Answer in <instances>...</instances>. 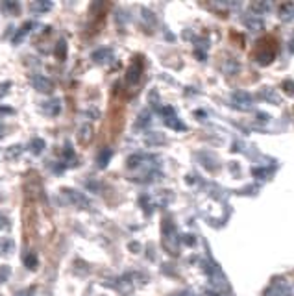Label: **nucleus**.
Returning <instances> with one entry per match:
<instances>
[{"mask_svg":"<svg viewBox=\"0 0 294 296\" xmlns=\"http://www.w3.org/2000/svg\"><path fill=\"white\" fill-rule=\"evenodd\" d=\"M22 150L24 148L20 147V145H13V147H10L6 152H4V158L8 159V161H13V159H17L22 154Z\"/></svg>","mask_w":294,"mask_h":296,"instance_id":"6","label":"nucleus"},{"mask_svg":"<svg viewBox=\"0 0 294 296\" xmlns=\"http://www.w3.org/2000/svg\"><path fill=\"white\" fill-rule=\"evenodd\" d=\"M10 266H2V268H0V283H2V281H6V280H8V276H10Z\"/></svg>","mask_w":294,"mask_h":296,"instance_id":"18","label":"nucleus"},{"mask_svg":"<svg viewBox=\"0 0 294 296\" xmlns=\"http://www.w3.org/2000/svg\"><path fill=\"white\" fill-rule=\"evenodd\" d=\"M165 122H167V126H170V128H174V130H183V124H181V122H180V120H178L176 117H167L165 118Z\"/></svg>","mask_w":294,"mask_h":296,"instance_id":"16","label":"nucleus"},{"mask_svg":"<svg viewBox=\"0 0 294 296\" xmlns=\"http://www.w3.org/2000/svg\"><path fill=\"white\" fill-rule=\"evenodd\" d=\"M22 261H24V265H26V268H28V270H35V268H37V265H39V261H37V256H35L33 252H28V254H24Z\"/></svg>","mask_w":294,"mask_h":296,"instance_id":"7","label":"nucleus"},{"mask_svg":"<svg viewBox=\"0 0 294 296\" xmlns=\"http://www.w3.org/2000/svg\"><path fill=\"white\" fill-rule=\"evenodd\" d=\"M30 8L35 11V13H47L52 8V2H32Z\"/></svg>","mask_w":294,"mask_h":296,"instance_id":"9","label":"nucleus"},{"mask_svg":"<svg viewBox=\"0 0 294 296\" xmlns=\"http://www.w3.org/2000/svg\"><path fill=\"white\" fill-rule=\"evenodd\" d=\"M91 139H93V126L91 124H83L78 132V143L80 145H89Z\"/></svg>","mask_w":294,"mask_h":296,"instance_id":"5","label":"nucleus"},{"mask_svg":"<svg viewBox=\"0 0 294 296\" xmlns=\"http://www.w3.org/2000/svg\"><path fill=\"white\" fill-rule=\"evenodd\" d=\"M10 224H8V220L4 217H0V230H4V228H8Z\"/></svg>","mask_w":294,"mask_h":296,"instance_id":"19","label":"nucleus"},{"mask_svg":"<svg viewBox=\"0 0 294 296\" xmlns=\"http://www.w3.org/2000/svg\"><path fill=\"white\" fill-rule=\"evenodd\" d=\"M111 150L109 148H104V150H100V154H98V158H97V161H98V167L100 168H104L106 165H108V161H109V158H111Z\"/></svg>","mask_w":294,"mask_h":296,"instance_id":"8","label":"nucleus"},{"mask_svg":"<svg viewBox=\"0 0 294 296\" xmlns=\"http://www.w3.org/2000/svg\"><path fill=\"white\" fill-rule=\"evenodd\" d=\"M281 19L283 20L294 19V4H283L281 6Z\"/></svg>","mask_w":294,"mask_h":296,"instance_id":"11","label":"nucleus"},{"mask_svg":"<svg viewBox=\"0 0 294 296\" xmlns=\"http://www.w3.org/2000/svg\"><path fill=\"white\" fill-rule=\"evenodd\" d=\"M104 56H109V50L102 49V50H97V52H93V59H95L97 63H102V61L106 59Z\"/></svg>","mask_w":294,"mask_h":296,"instance_id":"15","label":"nucleus"},{"mask_svg":"<svg viewBox=\"0 0 294 296\" xmlns=\"http://www.w3.org/2000/svg\"><path fill=\"white\" fill-rule=\"evenodd\" d=\"M0 137H2V126H0Z\"/></svg>","mask_w":294,"mask_h":296,"instance_id":"20","label":"nucleus"},{"mask_svg":"<svg viewBox=\"0 0 294 296\" xmlns=\"http://www.w3.org/2000/svg\"><path fill=\"white\" fill-rule=\"evenodd\" d=\"M265 296H291V291H289V287L285 285V283L278 281L270 289H266Z\"/></svg>","mask_w":294,"mask_h":296,"instance_id":"3","label":"nucleus"},{"mask_svg":"<svg viewBox=\"0 0 294 296\" xmlns=\"http://www.w3.org/2000/svg\"><path fill=\"white\" fill-rule=\"evenodd\" d=\"M32 83H33V87L37 89L39 93H50L52 91V82L49 78H45V76H41V74H35V76H32Z\"/></svg>","mask_w":294,"mask_h":296,"instance_id":"2","label":"nucleus"},{"mask_svg":"<svg viewBox=\"0 0 294 296\" xmlns=\"http://www.w3.org/2000/svg\"><path fill=\"white\" fill-rule=\"evenodd\" d=\"M141 63L137 61H133L131 65H130V69H128V74H126V82L128 83H137V80L141 78Z\"/></svg>","mask_w":294,"mask_h":296,"instance_id":"4","label":"nucleus"},{"mask_svg":"<svg viewBox=\"0 0 294 296\" xmlns=\"http://www.w3.org/2000/svg\"><path fill=\"white\" fill-rule=\"evenodd\" d=\"M2 8L10 11V15H17V13H19V10H20V6L17 4V2H4V4H2Z\"/></svg>","mask_w":294,"mask_h":296,"instance_id":"13","label":"nucleus"},{"mask_svg":"<svg viewBox=\"0 0 294 296\" xmlns=\"http://www.w3.org/2000/svg\"><path fill=\"white\" fill-rule=\"evenodd\" d=\"M61 198L70 204V206L76 207H89V198L85 195H82L78 191H72V189H61Z\"/></svg>","mask_w":294,"mask_h":296,"instance_id":"1","label":"nucleus"},{"mask_svg":"<svg viewBox=\"0 0 294 296\" xmlns=\"http://www.w3.org/2000/svg\"><path fill=\"white\" fill-rule=\"evenodd\" d=\"M30 28H32V22H26V24L22 26V30H20L19 33L15 35V39H13V43H20V41H22V37H24V35H26V33H28V32H30Z\"/></svg>","mask_w":294,"mask_h":296,"instance_id":"14","label":"nucleus"},{"mask_svg":"<svg viewBox=\"0 0 294 296\" xmlns=\"http://www.w3.org/2000/svg\"><path fill=\"white\" fill-rule=\"evenodd\" d=\"M19 296H26V295H19Z\"/></svg>","mask_w":294,"mask_h":296,"instance_id":"21","label":"nucleus"},{"mask_svg":"<svg viewBox=\"0 0 294 296\" xmlns=\"http://www.w3.org/2000/svg\"><path fill=\"white\" fill-rule=\"evenodd\" d=\"M47 111H49L50 115H58L59 113V100H52L50 106L47 104Z\"/></svg>","mask_w":294,"mask_h":296,"instance_id":"17","label":"nucleus"},{"mask_svg":"<svg viewBox=\"0 0 294 296\" xmlns=\"http://www.w3.org/2000/svg\"><path fill=\"white\" fill-rule=\"evenodd\" d=\"M30 150H32L35 156H37V154H41V152L45 150V141H43V139H39V137L33 139V141H32V147H30Z\"/></svg>","mask_w":294,"mask_h":296,"instance_id":"12","label":"nucleus"},{"mask_svg":"<svg viewBox=\"0 0 294 296\" xmlns=\"http://www.w3.org/2000/svg\"><path fill=\"white\" fill-rule=\"evenodd\" d=\"M54 54H56V58L58 59H65L67 58V43L61 39L58 41V45H56V50H54Z\"/></svg>","mask_w":294,"mask_h":296,"instance_id":"10","label":"nucleus"}]
</instances>
